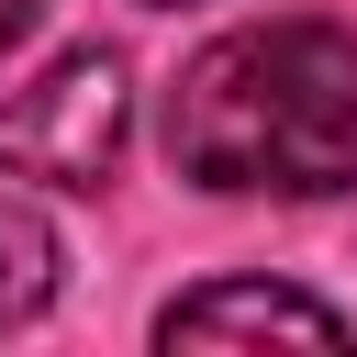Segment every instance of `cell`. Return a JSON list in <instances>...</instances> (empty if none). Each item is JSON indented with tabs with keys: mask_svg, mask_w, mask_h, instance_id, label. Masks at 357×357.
Instances as JSON below:
<instances>
[{
	"mask_svg": "<svg viewBox=\"0 0 357 357\" xmlns=\"http://www.w3.org/2000/svg\"><path fill=\"white\" fill-rule=\"evenodd\" d=\"M134 134V89H123V56L112 45H78L56 56L33 89L0 100V178H45V190H100L112 156Z\"/></svg>",
	"mask_w": 357,
	"mask_h": 357,
	"instance_id": "7a4b0ae2",
	"label": "cell"
},
{
	"mask_svg": "<svg viewBox=\"0 0 357 357\" xmlns=\"http://www.w3.org/2000/svg\"><path fill=\"white\" fill-rule=\"evenodd\" d=\"M33 11H45V0H0V56H11L22 33H33Z\"/></svg>",
	"mask_w": 357,
	"mask_h": 357,
	"instance_id": "5b68a950",
	"label": "cell"
},
{
	"mask_svg": "<svg viewBox=\"0 0 357 357\" xmlns=\"http://www.w3.org/2000/svg\"><path fill=\"white\" fill-rule=\"evenodd\" d=\"M245 335H301V346H357V324L290 279H212V290H178L156 312V346H245Z\"/></svg>",
	"mask_w": 357,
	"mask_h": 357,
	"instance_id": "3957f363",
	"label": "cell"
},
{
	"mask_svg": "<svg viewBox=\"0 0 357 357\" xmlns=\"http://www.w3.org/2000/svg\"><path fill=\"white\" fill-rule=\"evenodd\" d=\"M167 167L212 201L357 190V33L324 11L212 33L167 89Z\"/></svg>",
	"mask_w": 357,
	"mask_h": 357,
	"instance_id": "6da1fadb",
	"label": "cell"
},
{
	"mask_svg": "<svg viewBox=\"0 0 357 357\" xmlns=\"http://www.w3.org/2000/svg\"><path fill=\"white\" fill-rule=\"evenodd\" d=\"M56 301V223L33 201H0V335H22Z\"/></svg>",
	"mask_w": 357,
	"mask_h": 357,
	"instance_id": "277c9868",
	"label": "cell"
},
{
	"mask_svg": "<svg viewBox=\"0 0 357 357\" xmlns=\"http://www.w3.org/2000/svg\"><path fill=\"white\" fill-rule=\"evenodd\" d=\"M156 11H178V0H156Z\"/></svg>",
	"mask_w": 357,
	"mask_h": 357,
	"instance_id": "8992f818",
	"label": "cell"
}]
</instances>
